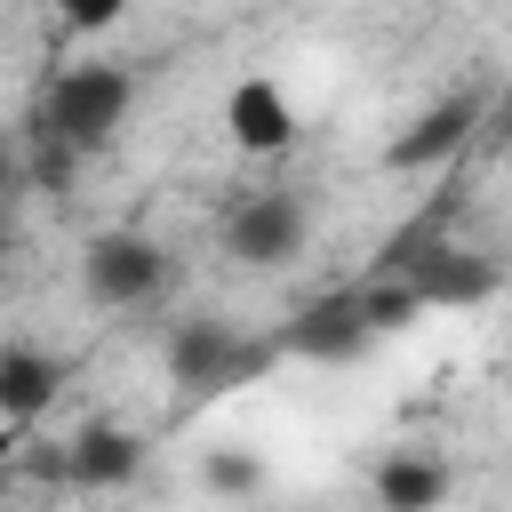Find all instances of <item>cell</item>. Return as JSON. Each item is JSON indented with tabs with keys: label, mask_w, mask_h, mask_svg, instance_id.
<instances>
[{
	"label": "cell",
	"mask_w": 512,
	"mask_h": 512,
	"mask_svg": "<svg viewBox=\"0 0 512 512\" xmlns=\"http://www.w3.org/2000/svg\"><path fill=\"white\" fill-rule=\"evenodd\" d=\"M128 112H136V72H120V64H64L48 88H40V144H56V152H104L120 128H128Z\"/></svg>",
	"instance_id": "6da1fadb"
},
{
	"label": "cell",
	"mask_w": 512,
	"mask_h": 512,
	"mask_svg": "<svg viewBox=\"0 0 512 512\" xmlns=\"http://www.w3.org/2000/svg\"><path fill=\"white\" fill-rule=\"evenodd\" d=\"M80 288L104 312H136V304H152L168 288V248L144 240V232H96L80 248Z\"/></svg>",
	"instance_id": "7a4b0ae2"
},
{
	"label": "cell",
	"mask_w": 512,
	"mask_h": 512,
	"mask_svg": "<svg viewBox=\"0 0 512 512\" xmlns=\"http://www.w3.org/2000/svg\"><path fill=\"white\" fill-rule=\"evenodd\" d=\"M264 360H272V344L240 336L232 320H184V328L168 336V376H176L184 392H232V384H248Z\"/></svg>",
	"instance_id": "3957f363"
},
{
	"label": "cell",
	"mask_w": 512,
	"mask_h": 512,
	"mask_svg": "<svg viewBox=\"0 0 512 512\" xmlns=\"http://www.w3.org/2000/svg\"><path fill=\"white\" fill-rule=\"evenodd\" d=\"M224 256L256 264V272H280L304 256V200L296 192H256L224 216Z\"/></svg>",
	"instance_id": "277c9868"
},
{
	"label": "cell",
	"mask_w": 512,
	"mask_h": 512,
	"mask_svg": "<svg viewBox=\"0 0 512 512\" xmlns=\"http://www.w3.org/2000/svg\"><path fill=\"white\" fill-rule=\"evenodd\" d=\"M224 136H232L240 152H288V144H296V104H288V88H280V80H240V88L224 96Z\"/></svg>",
	"instance_id": "5b68a950"
},
{
	"label": "cell",
	"mask_w": 512,
	"mask_h": 512,
	"mask_svg": "<svg viewBox=\"0 0 512 512\" xmlns=\"http://www.w3.org/2000/svg\"><path fill=\"white\" fill-rule=\"evenodd\" d=\"M400 288H408L424 312H432V304L456 312V304H488V296H496V264H488V256H464V248H440V256H416V264L400 272Z\"/></svg>",
	"instance_id": "8992f818"
},
{
	"label": "cell",
	"mask_w": 512,
	"mask_h": 512,
	"mask_svg": "<svg viewBox=\"0 0 512 512\" xmlns=\"http://www.w3.org/2000/svg\"><path fill=\"white\" fill-rule=\"evenodd\" d=\"M64 392V360L40 344H0V416L8 424H40Z\"/></svg>",
	"instance_id": "52a82bcc"
},
{
	"label": "cell",
	"mask_w": 512,
	"mask_h": 512,
	"mask_svg": "<svg viewBox=\"0 0 512 512\" xmlns=\"http://www.w3.org/2000/svg\"><path fill=\"white\" fill-rule=\"evenodd\" d=\"M288 344L304 352V360H360L376 336H368V320H360V304L352 296H320V304H304L296 312V328H288Z\"/></svg>",
	"instance_id": "ba28073f"
},
{
	"label": "cell",
	"mask_w": 512,
	"mask_h": 512,
	"mask_svg": "<svg viewBox=\"0 0 512 512\" xmlns=\"http://www.w3.org/2000/svg\"><path fill=\"white\" fill-rule=\"evenodd\" d=\"M64 472H72L80 488H128V480L144 472V440H136L128 424H88V432L64 448Z\"/></svg>",
	"instance_id": "9c48e42d"
},
{
	"label": "cell",
	"mask_w": 512,
	"mask_h": 512,
	"mask_svg": "<svg viewBox=\"0 0 512 512\" xmlns=\"http://www.w3.org/2000/svg\"><path fill=\"white\" fill-rule=\"evenodd\" d=\"M448 464L440 456H424V448H400V456H384L376 464V504L384 512H440L448 504Z\"/></svg>",
	"instance_id": "30bf717a"
},
{
	"label": "cell",
	"mask_w": 512,
	"mask_h": 512,
	"mask_svg": "<svg viewBox=\"0 0 512 512\" xmlns=\"http://www.w3.org/2000/svg\"><path fill=\"white\" fill-rule=\"evenodd\" d=\"M472 128H480V96H448V104H432V112H424L384 160H392V168H432V160H448Z\"/></svg>",
	"instance_id": "8fae6325"
},
{
	"label": "cell",
	"mask_w": 512,
	"mask_h": 512,
	"mask_svg": "<svg viewBox=\"0 0 512 512\" xmlns=\"http://www.w3.org/2000/svg\"><path fill=\"white\" fill-rule=\"evenodd\" d=\"M352 304H360V320H368V336H392V328H416V312H424V304H416V296H408L400 280H376V288H360Z\"/></svg>",
	"instance_id": "7c38bea8"
},
{
	"label": "cell",
	"mask_w": 512,
	"mask_h": 512,
	"mask_svg": "<svg viewBox=\"0 0 512 512\" xmlns=\"http://www.w3.org/2000/svg\"><path fill=\"white\" fill-rule=\"evenodd\" d=\"M200 480H208V496H256L264 488V464L248 448H208L200 456Z\"/></svg>",
	"instance_id": "4fadbf2b"
},
{
	"label": "cell",
	"mask_w": 512,
	"mask_h": 512,
	"mask_svg": "<svg viewBox=\"0 0 512 512\" xmlns=\"http://www.w3.org/2000/svg\"><path fill=\"white\" fill-rule=\"evenodd\" d=\"M8 184H16V160H8V152H0V192H8Z\"/></svg>",
	"instance_id": "5bb4252c"
},
{
	"label": "cell",
	"mask_w": 512,
	"mask_h": 512,
	"mask_svg": "<svg viewBox=\"0 0 512 512\" xmlns=\"http://www.w3.org/2000/svg\"><path fill=\"white\" fill-rule=\"evenodd\" d=\"M0 496H8V464H0Z\"/></svg>",
	"instance_id": "9a60e30c"
}]
</instances>
